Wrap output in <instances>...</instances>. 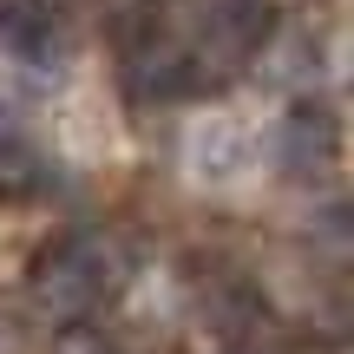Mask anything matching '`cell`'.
Segmentation results:
<instances>
[{"label":"cell","mask_w":354,"mask_h":354,"mask_svg":"<svg viewBox=\"0 0 354 354\" xmlns=\"http://www.w3.org/2000/svg\"><path fill=\"white\" fill-rule=\"evenodd\" d=\"M125 59V92L131 99H184V92H197V73H190V53L184 39H171L165 26H158L151 39H138V46L118 53Z\"/></svg>","instance_id":"cell-3"},{"label":"cell","mask_w":354,"mask_h":354,"mask_svg":"<svg viewBox=\"0 0 354 354\" xmlns=\"http://www.w3.org/2000/svg\"><path fill=\"white\" fill-rule=\"evenodd\" d=\"M276 26V0H203L197 7V39H190V73L203 79H230L236 66L256 59V46Z\"/></svg>","instance_id":"cell-2"},{"label":"cell","mask_w":354,"mask_h":354,"mask_svg":"<svg viewBox=\"0 0 354 354\" xmlns=\"http://www.w3.org/2000/svg\"><path fill=\"white\" fill-rule=\"evenodd\" d=\"M0 39H7L26 66H59L73 26H66L59 0H0Z\"/></svg>","instance_id":"cell-4"},{"label":"cell","mask_w":354,"mask_h":354,"mask_svg":"<svg viewBox=\"0 0 354 354\" xmlns=\"http://www.w3.org/2000/svg\"><path fill=\"white\" fill-rule=\"evenodd\" d=\"M335 151V131H328V118H289V165L295 171H302V158H308V165H322V158H328Z\"/></svg>","instance_id":"cell-6"},{"label":"cell","mask_w":354,"mask_h":354,"mask_svg":"<svg viewBox=\"0 0 354 354\" xmlns=\"http://www.w3.org/2000/svg\"><path fill=\"white\" fill-rule=\"evenodd\" d=\"M118 243L99 236V230H79V236H59L46 256L33 263V295L53 308V315L79 322L118 289Z\"/></svg>","instance_id":"cell-1"},{"label":"cell","mask_w":354,"mask_h":354,"mask_svg":"<svg viewBox=\"0 0 354 354\" xmlns=\"http://www.w3.org/2000/svg\"><path fill=\"white\" fill-rule=\"evenodd\" d=\"M39 184V158L20 138H0V190H33Z\"/></svg>","instance_id":"cell-7"},{"label":"cell","mask_w":354,"mask_h":354,"mask_svg":"<svg viewBox=\"0 0 354 354\" xmlns=\"http://www.w3.org/2000/svg\"><path fill=\"white\" fill-rule=\"evenodd\" d=\"M53 354H112V348H105V335H99V328L73 322V328H66L59 342H53Z\"/></svg>","instance_id":"cell-8"},{"label":"cell","mask_w":354,"mask_h":354,"mask_svg":"<svg viewBox=\"0 0 354 354\" xmlns=\"http://www.w3.org/2000/svg\"><path fill=\"white\" fill-rule=\"evenodd\" d=\"M197 302L210 308V322H223V328H243V315H256V295L243 289L236 276H210L197 289Z\"/></svg>","instance_id":"cell-5"}]
</instances>
